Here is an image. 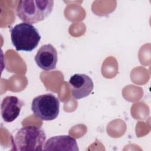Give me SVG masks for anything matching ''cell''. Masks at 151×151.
<instances>
[{"instance_id": "6da1fadb", "label": "cell", "mask_w": 151, "mask_h": 151, "mask_svg": "<svg viewBox=\"0 0 151 151\" xmlns=\"http://www.w3.org/2000/svg\"><path fill=\"white\" fill-rule=\"evenodd\" d=\"M46 135L36 126H27L19 129L11 137L12 150L41 151L44 149Z\"/></svg>"}, {"instance_id": "ba28073f", "label": "cell", "mask_w": 151, "mask_h": 151, "mask_svg": "<svg viewBox=\"0 0 151 151\" xmlns=\"http://www.w3.org/2000/svg\"><path fill=\"white\" fill-rule=\"evenodd\" d=\"M43 150H79L76 140L68 135L53 136L45 142Z\"/></svg>"}, {"instance_id": "52a82bcc", "label": "cell", "mask_w": 151, "mask_h": 151, "mask_svg": "<svg viewBox=\"0 0 151 151\" xmlns=\"http://www.w3.org/2000/svg\"><path fill=\"white\" fill-rule=\"evenodd\" d=\"M24 103L16 96H6L1 104V116L5 122H12L19 115Z\"/></svg>"}, {"instance_id": "277c9868", "label": "cell", "mask_w": 151, "mask_h": 151, "mask_svg": "<svg viewBox=\"0 0 151 151\" xmlns=\"http://www.w3.org/2000/svg\"><path fill=\"white\" fill-rule=\"evenodd\" d=\"M31 110L34 114L41 120H52L59 114L60 101L51 93L40 95L32 100Z\"/></svg>"}, {"instance_id": "3957f363", "label": "cell", "mask_w": 151, "mask_h": 151, "mask_svg": "<svg viewBox=\"0 0 151 151\" xmlns=\"http://www.w3.org/2000/svg\"><path fill=\"white\" fill-rule=\"evenodd\" d=\"M9 31L12 43L18 51H32L41 40L38 29L29 23H19L11 28Z\"/></svg>"}, {"instance_id": "5b68a950", "label": "cell", "mask_w": 151, "mask_h": 151, "mask_svg": "<svg viewBox=\"0 0 151 151\" xmlns=\"http://www.w3.org/2000/svg\"><path fill=\"white\" fill-rule=\"evenodd\" d=\"M72 96L77 100L84 98L92 92L94 84L92 79L84 74H75L68 81Z\"/></svg>"}, {"instance_id": "7a4b0ae2", "label": "cell", "mask_w": 151, "mask_h": 151, "mask_svg": "<svg viewBox=\"0 0 151 151\" xmlns=\"http://www.w3.org/2000/svg\"><path fill=\"white\" fill-rule=\"evenodd\" d=\"M52 0H22L18 3L16 12L23 22L35 24L45 19L51 13Z\"/></svg>"}, {"instance_id": "8992f818", "label": "cell", "mask_w": 151, "mask_h": 151, "mask_svg": "<svg viewBox=\"0 0 151 151\" xmlns=\"http://www.w3.org/2000/svg\"><path fill=\"white\" fill-rule=\"evenodd\" d=\"M34 60L37 65L42 70H54L58 61L57 51L52 44L43 45L38 50Z\"/></svg>"}]
</instances>
